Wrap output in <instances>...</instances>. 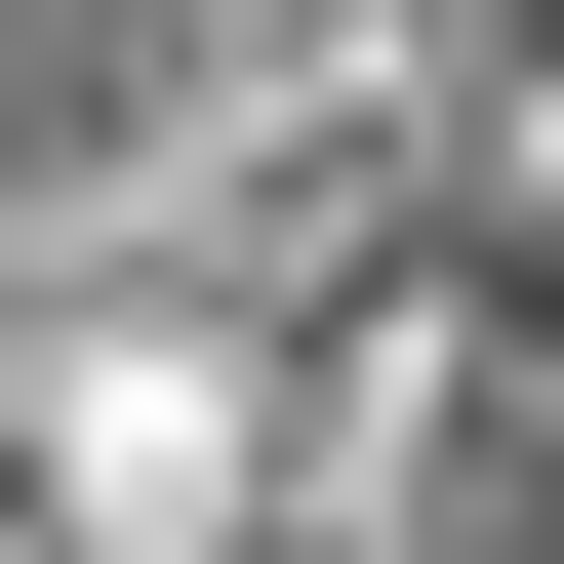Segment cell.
<instances>
[{
	"mask_svg": "<svg viewBox=\"0 0 564 564\" xmlns=\"http://www.w3.org/2000/svg\"><path fill=\"white\" fill-rule=\"evenodd\" d=\"M242 524V364L82 323V364H0V564H202Z\"/></svg>",
	"mask_w": 564,
	"mask_h": 564,
	"instance_id": "1",
	"label": "cell"
}]
</instances>
